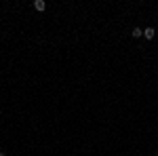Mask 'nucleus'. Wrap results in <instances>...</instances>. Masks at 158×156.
I'll use <instances>...</instances> for the list:
<instances>
[{"label": "nucleus", "mask_w": 158, "mask_h": 156, "mask_svg": "<svg viewBox=\"0 0 158 156\" xmlns=\"http://www.w3.org/2000/svg\"><path fill=\"white\" fill-rule=\"evenodd\" d=\"M154 36H156V30H154V27H146V30H143V38L152 40Z\"/></svg>", "instance_id": "nucleus-1"}, {"label": "nucleus", "mask_w": 158, "mask_h": 156, "mask_svg": "<svg viewBox=\"0 0 158 156\" xmlns=\"http://www.w3.org/2000/svg\"><path fill=\"white\" fill-rule=\"evenodd\" d=\"M34 9L42 13L44 9H47V2H44V0H34Z\"/></svg>", "instance_id": "nucleus-2"}, {"label": "nucleus", "mask_w": 158, "mask_h": 156, "mask_svg": "<svg viewBox=\"0 0 158 156\" xmlns=\"http://www.w3.org/2000/svg\"><path fill=\"white\" fill-rule=\"evenodd\" d=\"M131 36H133V38H141V36H143V30H141V27H133Z\"/></svg>", "instance_id": "nucleus-3"}, {"label": "nucleus", "mask_w": 158, "mask_h": 156, "mask_svg": "<svg viewBox=\"0 0 158 156\" xmlns=\"http://www.w3.org/2000/svg\"><path fill=\"white\" fill-rule=\"evenodd\" d=\"M0 156H6V154H4V152H0Z\"/></svg>", "instance_id": "nucleus-4"}]
</instances>
